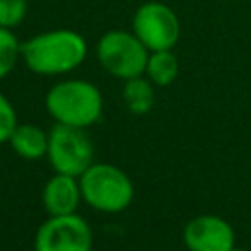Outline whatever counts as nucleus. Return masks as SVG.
Wrapping results in <instances>:
<instances>
[{"label": "nucleus", "mask_w": 251, "mask_h": 251, "mask_svg": "<svg viewBox=\"0 0 251 251\" xmlns=\"http://www.w3.org/2000/svg\"><path fill=\"white\" fill-rule=\"evenodd\" d=\"M124 102L131 114H147L153 108L155 102V92H153V82L141 75L124 80Z\"/></svg>", "instance_id": "nucleus-12"}, {"label": "nucleus", "mask_w": 251, "mask_h": 251, "mask_svg": "<svg viewBox=\"0 0 251 251\" xmlns=\"http://www.w3.org/2000/svg\"><path fill=\"white\" fill-rule=\"evenodd\" d=\"M16 126H18L16 110L10 104V100L0 92V145L10 139V135L16 129Z\"/></svg>", "instance_id": "nucleus-15"}, {"label": "nucleus", "mask_w": 251, "mask_h": 251, "mask_svg": "<svg viewBox=\"0 0 251 251\" xmlns=\"http://www.w3.org/2000/svg\"><path fill=\"white\" fill-rule=\"evenodd\" d=\"M47 141H49V135L33 124H18L16 129L12 131L10 139H8L12 149L22 159H27V161H35V159L45 157L47 155Z\"/></svg>", "instance_id": "nucleus-10"}, {"label": "nucleus", "mask_w": 251, "mask_h": 251, "mask_svg": "<svg viewBox=\"0 0 251 251\" xmlns=\"http://www.w3.org/2000/svg\"><path fill=\"white\" fill-rule=\"evenodd\" d=\"M102 94L96 84L82 78H67L53 84L45 96V108L57 124L88 127L102 116Z\"/></svg>", "instance_id": "nucleus-2"}, {"label": "nucleus", "mask_w": 251, "mask_h": 251, "mask_svg": "<svg viewBox=\"0 0 251 251\" xmlns=\"http://www.w3.org/2000/svg\"><path fill=\"white\" fill-rule=\"evenodd\" d=\"M182 237L188 251H229L235 247L233 227L224 218L212 214L192 218Z\"/></svg>", "instance_id": "nucleus-8"}, {"label": "nucleus", "mask_w": 251, "mask_h": 251, "mask_svg": "<svg viewBox=\"0 0 251 251\" xmlns=\"http://www.w3.org/2000/svg\"><path fill=\"white\" fill-rule=\"evenodd\" d=\"M27 14V0H0V25L18 27Z\"/></svg>", "instance_id": "nucleus-14"}, {"label": "nucleus", "mask_w": 251, "mask_h": 251, "mask_svg": "<svg viewBox=\"0 0 251 251\" xmlns=\"http://www.w3.org/2000/svg\"><path fill=\"white\" fill-rule=\"evenodd\" d=\"M155 86H169L178 76V59L173 49L149 51L145 73H143Z\"/></svg>", "instance_id": "nucleus-11"}, {"label": "nucleus", "mask_w": 251, "mask_h": 251, "mask_svg": "<svg viewBox=\"0 0 251 251\" xmlns=\"http://www.w3.org/2000/svg\"><path fill=\"white\" fill-rule=\"evenodd\" d=\"M149 49L133 31L110 29L96 43V59L112 76L127 80L145 73Z\"/></svg>", "instance_id": "nucleus-4"}, {"label": "nucleus", "mask_w": 251, "mask_h": 251, "mask_svg": "<svg viewBox=\"0 0 251 251\" xmlns=\"http://www.w3.org/2000/svg\"><path fill=\"white\" fill-rule=\"evenodd\" d=\"M43 208L49 216H65L75 214L78 208V202L82 200L78 176L55 173L43 186L41 192Z\"/></svg>", "instance_id": "nucleus-9"}, {"label": "nucleus", "mask_w": 251, "mask_h": 251, "mask_svg": "<svg viewBox=\"0 0 251 251\" xmlns=\"http://www.w3.org/2000/svg\"><path fill=\"white\" fill-rule=\"evenodd\" d=\"M86 39L75 29H49L22 43V59L35 75H65L86 59Z\"/></svg>", "instance_id": "nucleus-1"}, {"label": "nucleus", "mask_w": 251, "mask_h": 251, "mask_svg": "<svg viewBox=\"0 0 251 251\" xmlns=\"http://www.w3.org/2000/svg\"><path fill=\"white\" fill-rule=\"evenodd\" d=\"M229 251H245V249H239V247H233V249H229Z\"/></svg>", "instance_id": "nucleus-16"}, {"label": "nucleus", "mask_w": 251, "mask_h": 251, "mask_svg": "<svg viewBox=\"0 0 251 251\" xmlns=\"http://www.w3.org/2000/svg\"><path fill=\"white\" fill-rule=\"evenodd\" d=\"M78 184L82 200L98 212L118 214L133 200L131 178L120 167L110 163H92L78 176Z\"/></svg>", "instance_id": "nucleus-3"}, {"label": "nucleus", "mask_w": 251, "mask_h": 251, "mask_svg": "<svg viewBox=\"0 0 251 251\" xmlns=\"http://www.w3.org/2000/svg\"><path fill=\"white\" fill-rule=\"evenodd\" d=\"M47 141V159L55 173L80 176L94 157V147L84 127L57 124L49 129Z\"/></svg>", "instance_id": "nucleus-5"}, {"label": "nucleus", "mask_w": 251, "mask_h": 251, "mask_svg": "<svg viewBox=\"0 0 251 251\" xmlns=\"http://www.w3.org/2000/svg\"><path fill=\"white\" fill-rule=\"evenodd\" d=\"M20 57H22V43L16 37L14 29L0 25V80L14 71Z\"/></svg>", "instance_id": "nucleus-13"}, {"label": "nucleus", "mask_w": 251, "mask_h": 251, "mask_svg": "<svg viewBox=\"0 0 251 251\" xmlns=\"http://www.w3.org/2000/svg\"><path fill=\"white\" fill-rule=\"evenodd\" d=\"M131 31L149 51L173 49L180 39V20L165 2L149 0L135 10Z\"/></svg>", "instance_id": "nucleus-6"}, {"label": "nucleus", "mask_w": 251, "mask_h": 251, "mask_svg": "<svg viewBox=\"0 0 251 251\" xmlns=\"http://www.w3.org/2000/svg\"><path fill=\"white\" fill-rule=\"evenodd\" d=\"M92 231L86 220L76 212L65 216H49L33 239L35 251H90Z\"/></svg>", "instance_id": "nucleus-7"}]
</instances>
